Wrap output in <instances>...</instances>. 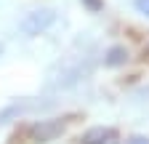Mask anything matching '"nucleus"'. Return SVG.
Returning <instances> with one entry per match:
<instances>
[{
	"instance_id": "1",
	"label": "nucleus",
	"mask_w": 149,
	"mask_h": 144,
	"mask_svg": "<svg viewBox=\"0 0 149 144\" xmlns=\"http://www.w3.org/2000/svg\"><path fill=\"white\" fill-rule=\"evenodd\" d=\"M56 24V11L53 8H37L32 13H27L22 22H19V29H22L27 38H37V35L48 32Z\"/></svg>"
},
{
	"instance_id": "2",
	"label": "nucleus",
	"mask_w": 149,
	"mask_h": 144,
	"mask_svg": "<svg viewBox=\"0 0 149 144\" xmlns=\"http://www.w3.org/2000/svg\"><path fill=\"white\" fill-rule=\"evenodd\" d=\"M67 123L69 120H61V117H56V120H40V123H35L32 128H29V136L35 141H40V144L53 141L56 136H61L67 131Z\"/></svg>"
},
{
	"instance_id": "3",
	"label": "nucleus",
	"mask_w": 149,
	"mask_h": 144,
	"mask_svg": "<svg viewBox=\"0 0 149 144\" xmlns=\"http://www.w3.org/2000/svg\"><path fill=\"white\" fill-rule=\"evenodd\" d=\"M83 144H120V136L115 128H104V125H96V128H91L83 134L80 139Z\"/></svg>"
},
{
	"instance_id": "4",
	"label": "nucleus",
	"mask_w": 149,
	"mask_h": 144,
	"mask_svg": "<svg viewBox=\"0 0 149 144\" xmlns=\"http://www.w3.org/2000/svg\"><path fill=\"white\" fill-rule=\"evenodd\" d=\"M125 59H128V51H125L123 45H115V48H109V51H107L104 64H109V67H117V64H125Z\"/></svg>"
},
{
	"instance_id": "5",
	"label": "nucleus",
	"mask_w": 149,
	"mask_h": 144,
	"mask_svg": "<svg viewBox=\"0 0 149 144\" xmlns=\"http://www.w3.org/2000/svg\"><path fill=\"white\" fill-rule=\"evenodd\" d=\"M133 6H136V11H139V13L149 16V0H133Z\"/></svg>"
},
{
	"instance_id": "6",
	"label": "nucleus",
	"mask_w": 149,
	"mask_h": 144,
	"mask_svg": "<svg viewBox=\"0 0 149 144\" xmlns=\"http://www.w3.org/2000/svg\"><path fill=\"white\" fill-rule=\"evenodd\" d=\"M83 6H85L88 11H101L104 3H101V0H83Z\"/></svg>"
},
{
	"instance_id": "7",
	"label": "nucleus",
	"mask_w": 149,
	"mask_h": 144,
	"mask_svg": "<svg viewBox=\"0 0 149 144\" xmlns=\"http://www.w3.org/2000/svg\"><path fill=\"white\" fill-rule=\"evenodd\" d=\"M125 144H149V139H146V136H130Z\"/></svg>"
},
{
	"instance_id": "8",
	"label": "nucleus",
	"mask_w": 149,
	"mask_h": 144,
	"mask_svg": "<svg viewBox=\"0 0 149 144\" xmlns=\"http://www.w3.org/2000/svg\"><path fill=\"white\" fill-rule=\"evenodd\" d=\"M0 53H3V45H0Z\"/></svg>"
}]
</instances>
